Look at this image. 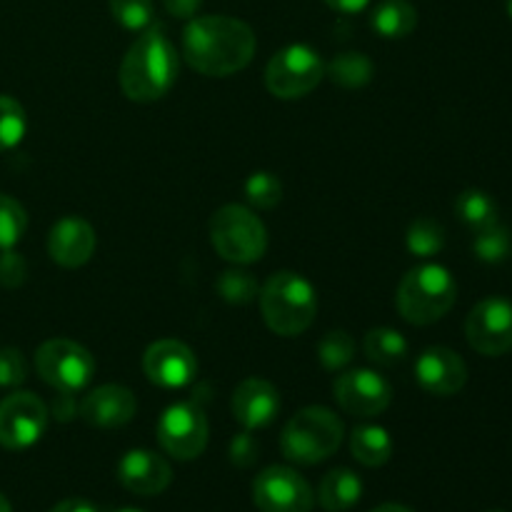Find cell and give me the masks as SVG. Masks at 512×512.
Listing matches in <instances>:
<instances>
[{"instance_id":"obj_28","label":"cell","mask_w":512,"mask_h":512,"mask_svg":"<svg viewBox=\"0 0 512 512\" xmlns=\"http://www.w3.org/2000/svg\"><path fill=\"white\" fill-rule=\"evenodd\" d=\"M25 130H28V118H25L23 105L10 95H0V153L20 145Z\"/></svg>"},{"instance_id":"obj_39","label":"cell","mask_w":512,"mask_h":512,"mask_svg":"<svg viewBox=\"0 0 512 512\" xmlns=\"http://www.w3.org/2000/svg\"><path fill=\"white\" fill-rule=\"evenodd\" d=\"M50 512H98V508H95L90 500H83V498H68L63 500V503L55 505L53 510Z\"/></svg>"},{"instance_id":"obj_7","label":"cell","mask_w":512,"mask_h":512,"mask_svg":"<svg viewBox=\"0 0 512 512\" xmlns=\"http://www.w3.org/2000/svg\"><path fill=\"white\" fill-rule=\"evenodd\" d=\"M325 78V63L310 45H288L270 58L265 85L280 100H298L313 93Z\"/></svg>"},{"instance_id":"obj_20","label":"cell","mask_w":512,"mask_h":512,"mask_svg":"<svg viewBox=\"0 0 512 512\" xmlns=\"http://www.w3.org/2000/svg\"><path fill=\"white\" fill-rule=\"evenodd\" d=\"M363 498V480L348 468H335L320 480L318 500L320 508L328 512H345L360 503Z\"/></svg>"},{"instance_id":"obj_13","label":"cell","mask_w":512,"mask_h":512,"mask_svg":"<svg viewBox=\"0 0 512 512\" xmlns=\"http://www.w3.org/2000/svg\"><path fill=\"white\" fill-rule=\"evenodd\" d=\"M335 400L340 408L355 418H378L393 400V388L375 370H345L333 383Z\"/></svg>"},{"instance_id":"obj_22","label":"cell","mask_w":512,"mask_h":512,"mask_svg":"<svg viewBox=\"0 0 512 512\" xmlns=\"http://www.w3.org/2000/svg\"><path fill=\"white\" fill-rule=\"evenodd\" d=\"M350 453L365 468H380L393 458V440L380 425H358L350 435Z\"/></svg>"},{"instance_id":"obj_25","label":"cell","mask_w":512,"mask_h":512,"mask_svg":"<svg viewBox=\"0 0 512 512\" xmlns=\"http://www.w3.org/2000/svg\"><path fill=\"white\" fill-rule=\"evenodd\" d=\"M363 350L365 355H368L370 363L395 365L403 363L405 355H408V340H405L398 330L375 328L365 335Z\"/></svg>"},{"instance_id":"obj_35","label":"cell","mask_w":512,"mask_h":512,"mask_svg":"<svg viewBox=\"0 0 512 512\" xmlns=\"http://www.w3.org/2000/svg\"><path fill=\"white\" fill-rule=\"evenodd\" d=\"M25 275H28L25 260L18 253H13V248L3 250L0 253V285H5V288H18V285H23Z\"/></svg>"},{"instance_id":"obj_42","label":"cell","mask_w":512,"mask_h":512,"mask_svg":"<svg viewBox=\"0 0 512 512\" xmlns=\"http://www.w3.org/2000/svg\"><path fill=\"white\" fill-rule=\"evenodd\" d=\"M0 512H10V503L3 493H0Z\"/></svg>"},{"instance_id":"obj_16","label":"cell","mask_w":512,"mask_h":512,"mask_svg":"<svg viewBox=\"0 0 512 512\" xmlns=\"http://www.w3.org/2000/svg\"><path fill=\"white\" fill-rule=\"evenodd\" d=\"M118 480L128 493L153 498L168 490L173 470L165 458L153 450H130L118 463Z\"/></svg>"},{"instance_id":"obj_15","label":"cell","mask_w":512,"mask_h":512,"mask_svg":"<svg viewBox=\"0 0 512 512\" xmlns=\"http://www.w3.org/2000/svg\"><path fill=\"white\" fill-rule=\"evenodd\" d=\"M415 378L425 393L450 398L468 383V365L455 350L435 345V348L420 353L418 363H415Z\"/></svg>"},{"instance_id":"obj_17","label":"cell","mask_w":512,"mask_h":512,"mask_svg":"<svg viewBox=\"0 0 512 512\" xmlns=\"http://www.w3.org/2000/svg\"><path fill=\"white\" fill-rule=\"evenodd\" d=\"M135 410H138V400L123 385H100V388L90 390L78 405L80 418L88 425L103 430L128 425L133 420Z\"/></svg>"},{"instance_id":"obj_11","label":"cell","mask_w":512,"mask_h":512,"mask_svg":"<svg viewBox=\"0 0 512 512\" xmlns=\"http://www.w3.org/2000/svg\"><path fill=\"white\" fill-rule=\"evenodd\" d=\"M48 428V408L33 393H13L0 400V445L5 450L33 448Z\"/></svg>"},{"instance_id":"obj_36","label":"cell","mask_w":512,"mask_h":512,"mask_svg":"<svg viewBox=\"0 0 512 512\" xmlns=\"http://www.w3.org/2000/svg\"><path fill=\"white\" fill-rule=\"evenodd\" d=\"M230 460L238 468H248V465H253L258 460V443L253 440L250 430H245L238 438H233V443H230Z\"/></svg>"},{"instance_id":"obj_1","label":"cell","mask_w":512,"mask_h":512,"mask_svg":"<svg viewBox=\"0 0 512 512\" xmlns=\"http://www.w3.org/2000/svg\"><path fill=\"white\" fill-rule=\"evenodd\" d=\"M255 33L230 15L193 18L183 30V53L190 68L208 78L240 73L255 55Z\"/></svg>"},{"instance_id":"obj_38","label":"cell","mask_w":512,"mask_h":512,"mask_svg":"<svg viewBox=\"0 0 512 512\" xmlns=\"http://www.w3.org/2000/svg\"><path fill=\"white\" fill-rule=\"evenodd\" d=\"M53 413L58 420H70L75 413H78V405L73 403V393H58L55 395Z\"/></svg>"},{"instance_id":"obj_45","label":"cell","mask_w":512,"mask_h":512,"mask_svg":"<svg viewBox=\"0 0 512 512\" xmlns=\"http://www.w3.org/2000/svg\"><path fill=\"white\" fill-rule=\"evenodd\" d=\"M493 512H500V510H493Z\"/></svg>"},{"instance_id":"obj_14","label":"cell","mask_w":512,"mask_h":512,"mask_svg":"<svg viewBox=\"0 0 512 512\" xmlns=\"http://www.w3.org/2000/svg\"><path fill=\"white\" fill-rule=\"evenodd\" d=\"M143 370L148 380L158 388L178 390L195 380L198 360L195 353L180 340H158L143 355Z\"/></svg>"},{"instance_id":"obj_26","label":"cell","mask_w":512,"mask_h":512,"mask_svg":"<svg viewBox=\"0 0 512 512\" xmlns=\"http://www.w3.org/2000/svg\"><path fill=\"white\" fill-rule=\"evenodd\" d=\"M405 243L418 258H433L445 248V228L433 218H418L410 223Z\"/></svg>"},{"instance_id":"obj_27","label":"cell","mask_w":512,"mask_h":512,"mask_svg":"<svg viewBox=\"0 0 512 512\" xmlns=\"http://www.w3.org/2000/svg\"><path fill=\"white\" fill-rule=\"evenodd\" d=\"M473 253L478 255V260H483V263H490V265L508 260L512 253L510 230L500 223L478 230L473 240Z\"/></svg>"},{"instance_id":"obj_43","label":"cell","mask_w":512,"mask_h":512,"mask_svg":"<svg viewBox=\"0 0 512 512\" xmlns=\"http://www.w3.org/2000/svg\"><path fill=\"white\" fill-rule=\"evenodd\" d=\"M508 15L512 18V0H508Z\"/></svg>"},{"instance_id":"obj_44","label":"cell","mask_w":512,"mask_h":512,"mask_svg":"<svg viewBox=\"0 0 512 512\" xmlns=\"http://www.w3.org/2000/svg\"><path fill=\"white\" fill-rule=\"evenodd\" d=\"M118 512H143V510H133V508H125V510H118Z\"/></svg>"},{"instance_id":"obj_31","label":"cell","mask_w":512,"mask_h":512,"mask_svg":"<svg viewBox=\"0 0 512 512\" xmlns=\"http://www.w3.org/2000/svg\"><path fill=\"white\" fill-rule=\"evenodd\" d=\"M245 198L250 205L260 210H270L283 200V183L278 175L268 173V170H258L245 180Z\"/></svg>"},{"instance_id":"obj_18","label":"cell","mask_w":512,"mask_h":512,"mask_svg":"<svg viewBox=\"0 0 512 512\" xmlns=\"http://www.w3.org/2000/svg\"><path fill=\"white\" fill-rule=\"evenodd\" d=\"M230 408H233V418L238 420L240 428L253 433V430L268 428L273 423L280 410V395L268 380L248 378L235 388Z\"/></svg>"},{"instance_id":"obj_9","label":"cell","mask_w":512,"mask_h":512,"mask_svg":"<svg viewBox=\"0 0 512 512\" xmlns=\"http://www.w3.org/2000/svg\"><path fill=\"white\" fill-rule=\"evenodd\" d=\"M158 443L175 460L200 458L208 445V418L200 405H170L158 420Z\"/></svg>"},{"instance_id":"obj_8","label":"cell","mask_w":512,"mask_h":512,"mask_svg":"<svg viewBox=\"0 0 512 512\" xmlns=\"http://www.w3.org/2000/svg\"><path fill=\"white\" fill-rule=\"evenodd\" d=\"M40 378L58 393H78L93 380L95 360L88 350L73 340H48L35 353Z\"/></svg>"},{"instance_id":"obj_2","label":"cell","mask_w":512,"mask_h":512,"mask_svg":"<svg viewBox=\"0 0 512 512\" xmlns=\"http://www.w3.org/2000/svg\"><path fill=\"white\" fill-rule=\"evenodd\" d=\"M178 78V53L168 35L148 28L125 53L120 63V88L135 103H155L163 98Z\"/></svg>"},{"instance_id":"obj_29","label":"cell","mask_w":512,"mask_h":512,"mask_svg":"<svg viewBox=\"0 0 512 512\" xmlns=\"http://www.w3.org/2000/svg\"><path fill=\"white\" fill-rule=\"evenodd\" d=\"M218 293L230 305H248L260 295V285L248 270H225L218 278Z\"/></svg>"},{"instance_id":"obj_5","label":"cell","mask_w":512,"mask_h":512,"mask_svg":"<svg viewBox=\"0 0 512 512\" xmlns=\"http://www.w3.org/2000/svg\"><path fill=\"white\" fill-rule=\"evenodd\" d=\"M343 420L328 408H303L288 420L280 435V450L295 465H318L343 443Z\"/></svg>"},{"instance_id":"obj_41","label":"cell","mask_w":512,"mask_h":512,"mask_svg":"<svg viewBox=\"0 0 512 512\" xmlns=\"http://www.w3.org/2000/svg\"><path fill=\"white\" fill-rule=\"evenodd\" d=\"M370 512H413V510H408V508H405V505L385 503V505H378V508H375V510H370Z\"/></svg>"},{"instance_id":"obj_12","label":"cell","mask_w":512,"mask_h":512,"mask_svg":"<svg viewBox=\"0 0 512 512\" xmlns=\"http://www.w3.org/2000/svg\"><path fill=\"white\" fill-rule=\"evenodd\" d=\"M465 335L470 348L488 358L512 350V303L505 298H485L470 310L465 320Z\"/></svg>"},{"instance_id":"obj_24","label":"cell","mask_w":512,"mask_h":512,"mask_svg":"<svg viewBox=\"0 0 512 512\" xmlns=\"http://www.w3.org/2000/svg\"><path fill=\"white\" fill-rule=\"evenodd\" d=\"M325 75L340 88H363L373 78V63L363 53H340L325 65Z\"/></svg>"},{"instance_id":"obj_37","label":"cell","mask_w":512,"mask_h":512,"mask_svg":"<svg viewBox=\"0 0 512 512\" xmlns=\"http://www.w3.org/2000/svg\"><path fill=\"white\" fill-rule=\"evenodd\" d=\"M163 5L173 18L193 20L198 15V10L203 8V0H163Z\"/></svg>"},{"instance_id":"obj_32","label":"cell","mask_w":512,"mask_h":512,"mask_svg":"<svg viewBox=\"0 0 512 512\" xmlns=\"http://www.w3.org/2000/svg\"><path fill=\"white\" fill-rule=\"evenodd\" d=\"M110 15L125 30H148L153 25V0H108Z\"/></svg>"},{"instance_id":"obj_19","label":"cell","mask_w":512,"mask_h":512,"mask_svg":"<svg viewBox=\"0 0 512 512\" xmlns=\"http://www.w3.org/2000/svg\"><path fill=\"white\" fill-rule=\"evenodd\" d=\"M48 253L60 268H80L95 253V230L83 218H60L48 235Z\"/></svg>"},{"instance_id":"obj_10","label":"cell","mask_w":512,"mask_h":512,"mask_svg":"<svg viewBox=\"0 0 512 512\" xmlns=\"http://www.w3.org/2000/svg\"><path fill=\"white\" fill-rule=\"evenodd\" d=\"M253 503L260 512H310L315 495L303 475L288 465H273L255 478Z\"/></svg>"},{"instance_id":"obj_4","label":"cell","mask_w":512,"mask_h":512,"mask_svg":"<svg viewBox=\"0 0 512 512\" xmlns=\"http://www.w3.org/2000/svg\"><path fill=\"white\" fill-rule=\"evenodd\" d=\"M458 298V285L443 265H420L413 268L398 285L400 315L413 325H433L450 313Z\"/></svg>"},{"instance_id":"obj_34","label":"cell","mask_w":512,"mask_h":512,"mask_svg":"<svg viewBox=\"0 0 512 512\" xmlns=\"http://www.w3.org/2000/svg\"><path fill=\"white\" fill-rule=\"evenodd\" d=\"M28 378V365L20 350L3 348L0 350V388H18Z\"/></svg>"},{"instance_id":"obj_3","label":"cell","mask_w":512,"mask_h":512,"mask_svg":"<svg viewBox=\"0 0 512 512\" xmlns=\"http://www.w3.org/2000/svg\"><path fill=\"white\" fill-rule=\"evenodd\" d=\"M258 298L268 328L283 338L303 335L318 313V295L310 280L290 270L270 275Z\"/></svg>"},{"instance_id":"obj_23","label":"cell","mask_w":512,"mask_h":512,"mask_svg":"<svg viewBox=\"0 0 512 512\" xmlns=\"http://www.w3.org/2000/svg\"><path fill=\"white\" fill-rule=\"evenodd\" d=\"M455 213L475 233L498 223V203L485 190H465L455 200Z\"/></svg>"},{"instance_id":"obj_30","label":"cell","mask_w":512,"mask_h":512,"mask_svg":"<svg viewBox=\"0 0 512 512\" xmlns=\"http://www.w3.org/2000/svg\"><path fill=\"white\" fill-rule=\"evenodd\" d=\"M28 228V215L23 205L10 195L0 193V250H10L20 243Z\"/></svg>"},{"instance_id":"obj_33","label":"cell","mask_w":512,"mask_h":512,"mask_svg":"<svg viewBox=\"0 0 512 512\" xmlns=\"http://www.w3.org/2000/svg\"><path fill=\"white\" fill-rule=\"evenodd\" d=\"M355 343L345 330H333L318 345V358L325 370H343L353 360Z\"/></svg>"},{"instance_id":"obj_40","label":"cell","mask_w":512,"mask_h":512,"mask_svg":"<svg viewBox=\"0 0 512 512\" xmlns=\"http://www.w3.org/2000/svg\"><path fill=\"white\" fill-rule=\"evenodd\" d=\"M325 3L330 5L333 10H338V13H363L365 8L370 5V0H325Z\"/></svg>"},{"instance_id":"obj_21","label":"cell","mask_w":512,"mask_h":512,"mask_svg":"<svg viewBox=\"0 0 512 512\" xmlns=\"http://www.w3.org/2000/svg\"><path fill=\"white\" fill-rule=\"evenodd\" d=\"M370 25L380 38H408L418 25V10L410 0H383V3L375 5Z\"/></svg>"},{"instance_id":"obj_6","label":"cell","mask_w":512,"mask_h":512,"mask_svg":"<svg viewBox=\"0 0 512 512\" xmlns=\"http://www.w3.org/2000/svg\"><path fill=\"white\" fill-rule=\"evenodd\" d=\"M210 240L218 255L228 263L248 265L265 255L268 233L253 210L243 205H225L210 220Z\"/></svg>"}]
</instances>
